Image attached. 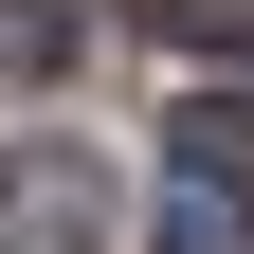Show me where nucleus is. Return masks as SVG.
<instances>
[{
    "mask_svg": "<svg viewBox=\"0 0 254 254\" xmlns=\"http://www.w3.org/2000/svg\"><path fill=\"white\" fill-rule=\"evenodd\" d=\"M91 236H109L91 145H18V164H0V254H91Z\"/></svg>",
    "mask_w": 254,
    "mask_h": 254,
    "instance_id": "nucleus-1",
    "label": "nucleus"
},
{
    "mask_svg": "<svg viewBox=\"0 0 254 254\" xmlns=\"http://www.w3.org/2000/svg\"><path fill=\"white\" fill-rule=\"evenodd\" d=\"M164 254H254V182L182 164V182H164Z\"/></svg>",
    "mask_w": 254,
    "mask_h": 254,
    "instance_id": "nucleus-2",
    "label": "nucleus"
},
{
    "mask_svg": "<svg viewBox=\"0 0 254 254\" xmlns=\"http://www.w3.org/2000/svg\"><path fill=\"white\" fill-rule=\"evenodd\" d=\"M182 164H218V182H254V91H200V109H182Z\"/></svg>",
    "mask_w": 254,
    "mask_h": 254,
    "instance_id": "nucleus-3",
    "label": "nucleus"
},
{
    "mask_svg": "<svg viewBox=\"0 0 254 254\" xmlns=\"http://www.w3.org/2000/svg\"><path fill=\"white\" fill-rule=\"evenodd\" d=\"M164 37L182 55H254V0H164Z\"/></svg>",
    "mask_w": 254,
    "mask_h": 254,
    "instance_id": "nucleus-4",
    "label": "nucleus"
}]
</instances>
